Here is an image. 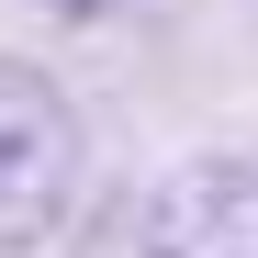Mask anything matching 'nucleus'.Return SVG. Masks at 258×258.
<instances>
[{"instance_id": "obj_1", "label": "nucleus", "mask_w": 258, "mask_h": 258, "mask_svg": "<svg viewBox=\"0 0 258 258\" xmlns=\"http://www.w3.org/2000/svg\"><path fill=\"white\" fill-rule=\"evenodd\" d=\"M90 191V123L45 56H0V258H34L68 236Z\"/></svg>"}, {"instance_id": "obj_2", "label": "nucleus", "mask_w": 258, "mask_h": 258, "mask_svg": "<svg viewBox=\"0 0 258 258\" xmlns=\"http://www.w3.org/2000/svg\"><path fill=\"white\" fill-rule=\"evenodd\" d=\"M101 258H258V157H180L112 213Z\"/></svg>"}, {"instance_id": "obj_3", "label": "nucleus", "mask_w": 258, "mask_h": 258, "mask_svg": "<svg viewBox=\"0 0 258 258\" xmlns=\"http://www.w3.org/2000/svg\"><path fill=\"white\" fill-rule=\"evenodd\" d=\"M34 12H45V23H112L123 0H34Z\"/></svg>"}]
</instances>
